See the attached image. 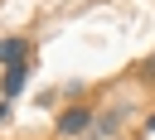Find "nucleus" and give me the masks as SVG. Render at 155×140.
I'll return each instance as SVG.
<instances>
[{
  "mask_svg": "<svg viewBox=\"0 0 155 140\" xmlns=\"http://www.w3.org/2000/svg\"><path fill=\"white\" fill-rule=\"evenodd\" d=\"M150 130H155V116H145V135H150Z\"/></svg>",
  "mask_w": 155,
  "mask_h": 140,
  "instance_id": "obj_6",
  "label": "nucleus"
},
{
  "mask_svg": "<svg viewBox=\"0 0 155 140\" xmlns=\"http://www.w3.org/2000/svg\"><path fill=\"white\" fill-rule=\"evenodd\" d=\"M140 77H145V82H155V53L145 58V68H140Z\"/></svg>",
  "mask_w": 155,
  "mask_h": 140,
  "instance_id": "obj_5",
  "label": "nucleus"
},
{
  "mask_svg": "<svg viewBox=\"0 0 155 140\" xmlns=\"http://www.w3.org/2000/svg\"><path fill=\"white\" fill-rule=\"evenodd\" d=\"M29 72H34V63H19V68H5V97H15L24 82H29Z\"/></svg>",
  "mask_w": 155,
  "mask_h": 140,
  "instance_id": "obj_3",
  "label": "nucleus"
},
{
  "mask_svg": "<svg viewBox=\"0 0 155 140\" xmlns=\"http://www.w3.org/2000/svg\"><path fill=\"white\" fill-rule=\"evenodd\" d=\"M121 121H126V106H116V111H102V116H97V130H102V135H111V130H121Z\"/></svg>",
  "mask_w": 155,
  "mask_h": 140,
  "instance_id": "obj_4",
  "label": "nucleus"
},
{
  "mask_svg": "<svg viewBox=\"0 0 155 140\" xmlns=\"http://www.w3.org/2000/svg\"><path fill=\"white\" fill-rule=\"evenodd\" d=\"M92 126V111L87 106H63L58 111V135H82Z\"/></svg>",
  "mask_w": 155,
  "mask_h": 140,
  "instance_id": "obj_1",
  "label": "nucleus"
},
{
  "mask_svg": "<svg viewBox=\"0 0 155 140\" xmlns=\"http://www.w3.org/2000/svg\"><path fill=\"white\" fill-rule=\"evenodd\" d=\"M0 63H5V68L29 63V39H0Z\"/></svg>",
  "mask_w": 155,
  "mask_h": 140,
  "instance_id": "obj_2",
  "label": "nucleus"
},
{
  "mask_svg": "<svg viewBox=\"0 0 155 140\" xmlns=\"http://www.w3.org/2000/svg\"><path fill=\"white\" fill-rule=\"evenodd\" d=\"M0 121H10V106H0Z\"/></svg>",
  "mask_w": 155,
  "mask_h": 140,
  "instance_id": "obj_7",
  "label": "nucleus"
}]
</instances>
